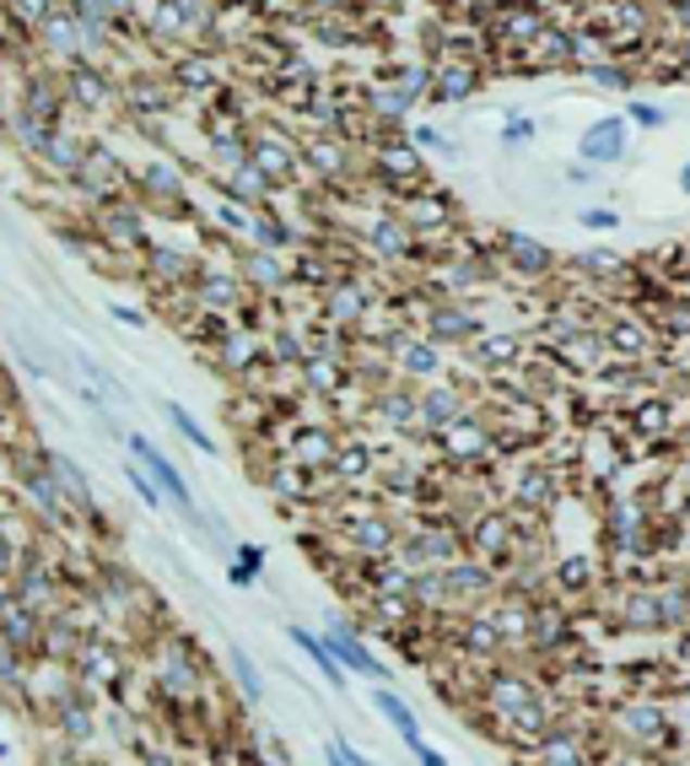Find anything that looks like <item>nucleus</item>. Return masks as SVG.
Here are the masks:
<instances>
[{
    "instance_id": "24",
    "label": "nucleus",
    "mask_w": 690,
    "mask_h": 766,
    "mask_svg": "<svg viewBox=\"0 0 690 766\" xmlns=\"http://www.w3.org/2000/svg\"><path fill=\"white\" fill-rule=\"evenodd\" d=\"M577 222H582V227H593V233H610V227H620V216H615L610 205H599V211H582Z\"/></svg>"
},
{
    "instance_id": "6",
    "label": "nucleus",
    "mask_w": 690,
    "mask_h": 766,
    "mask_svg": "<svg viewBox=\"0 0 690 766\" xmlns=\"http://www.w3.org/2000/svg\"><path fill=\"white\" fill-rule=\"evenodd\" d=\"M610 583V567L604 556H588V551H561L551 562V594L566 600V605H593V594Z\"/></svg>"
},
{
    "instance_id": "15",
    "label": "nucleus",
    "mask_w": 690,
    "mask_h": 766,
    "mask_svg": "<svg viewBox=\"0 0 690 766\" xmlns=\"http://www.w3.org/2000/svg\"><path fill=\"white\" fill-rule=\"evenodd\" d=\"M286 454H291L297 469L318 475V469H329V464H335V438H329L324 427H308V432H297V438H291V449H286Z\"/></svg>"
},
{
    "instance_id": "21",
    "label": "nucleus",
    "mask_w": 690,
    "mask_h": 766,
    "mask_svg": "<svg viewBox=\"0 0 690 766\" xmlns=\"http://www.w3.org/2000/svg\"><path fill=\"white\" fill-rule=\"evenodd\" d=\"M400 362H405V373H421V378L437 373V351H431L426 340H405V346H400Z\"/></svg>"
},
{
    "instance_id": "14",
    "label": "nucleus",
    "mask_w": 690,
    "mask_h": 766,
    "mask_svg": "<svg viewBox=\"0 0 690 766\" xmlns=\"http://www.w3.org/2000/svg\"><path fill=\"white\" fill-rule=\"evenodd\" d=\"M265 562H271V551L260 540H238L233 556H227V583L233 589H260L265 583Z\"/></svg>"
},
{
    "instance_id": "13",
    "label": "nucleus",
    "mask_w": 690,
    "mask_h": 766,
    "mask_svg": "<svg viewBox=\"0 0 690 766\" xmlns=\"http://www.w3.org/2000/svg\"><path fill=\"white\" fill-rule=\"evenodd\" d=\"M626 152V120H599L582 130V162L588 167H604V162H620Z\"/></svg>"
},
{
    "instance_id": "5",
    "label": "nucleus",
    "mask_w": 690,
    "mask_h": 766,
    "mask_svg": "<svg viewBox=\"0 0 690 766\" xmlns=\"http://www.w3.org/2000/svg\"><path fill=\"white\" fill-rule=\"evenodd\" d=\"M43 469H49V480L60 486V497L71 502L76 529H103V502H98V491H92L87 469L71 460V454H54V449H43Z\"/></svg>"
},
{
    "instance_id": "28",
    "label": "nucleus",
    "mask_w": 690,
    "mask_h": 766,
    "mask_svg": "<svg viewBox=\"0 0 690 766\" xmlns=\"http://www.w3.org/2000/svg\"><path fill=\"white\" fill-rule=\"evenodd\" d=\"M631 120H637V125H648V130H658V125H664V114H658L653 103H631Z\"/></svg>"
},
{
    "instance_id": "36",
    "label": "nucleus",
    "mask_w": 690,
    "mask_h": 766,
    "mask_svg": "<svg viewBox=\"0 0 690 766\" xmlns=\"http://www.w3.org/2000/svg\"><path fill=\"white\" fill-rule=\"evenodd\" d=\"M686 449H690V432H686Z\"/></svg>"
},
{
    "instance_id": "10",
    "label": "nucleus",
    "mask_w": 690,
    "mask_h": 766,
    "mask_svg": "<svg viewBox=\"0 0 690 766\" xmlns=\"http://www.w3.org/2000/svg\"><path fill=\"white\" fill-rule=\"evenodd\" d=\"M227 675H233V691H238V707H265V696H271V686H265V669H260V658L243 648V642H227Z\"/></svg>"
},
{
    "instance_id": "30",
    "label": "nucleus",
    "mask_w": 690,
    "mask_h": 766,
    "mask_svg": "<svg viewBox=\"0 0 690 766\" xmlns=\"http://www.w3.org/2000/svg\"><path fill=\"white\" fill-rule=\"evenodd\" d=\"M637 422H642V432H664V405H648Z\"/></svg>"
},
{
    "instance_id": "9",
    "label": "nucleus",
    "mask_w": 690,
    "mask_h": 766,
    "mask_svg": "<svg viewBox=\"0 0 690 766\" xmlns=\"http://www.w3.org/2000/svg\"><path fill=\"white\" fill-rule=\"evenodd\" d=\"M286 642H291V648H297V653H302V658H308V664L324 675V686H329V691H351V675H346V664L329 653V642L318 637V626L286 620Z\"/></svg>"
},
{
    "instance_id": "4",
    "label": "nucleus",
    "mask_w": 690,
    "mask_h": 766,
    "mask_svg": "<svg viewBox=\"0 0 690 766\" xmlns=\"http://www.w3.org/2000/svg\"><path fill=\"white\" fill-rule=\"evenodd\" d=\"M335 524H340V545L351 562H384V556H394V545L405 535V524H394L389 513H340Z\"/></svg>"
},
{
    "instance_id": "29",
    "label": "nucleus",
    "mask_w": 690,
    "mask_h": 766,
    "mask_svg": "<svg viewBox=\"0 0 690 766\" xmlns=\"http://www.w3.org/2000/svg\"><path fill=\"white\" fill-rule=\"evenodd\" d=\"M411 756H415V766H448V756H442V751H437V745H426V740H421V745H415Z\"/></svg>"
},
{
    "instance_id": "20",
    "label": "nucleus",
    "mask_w": 690,
    "mask_h": 766,
    "mask_svg": "<svg viewBox=\"0 0 690 766\" xmlns=\"http://www.w3.org/2000/svg\"><path fill=\"white\" fill-rule=\"evenodd\" d=\"M502 243L513 249V265H524V271H545V265H551V254H545L535 238H524V233H507Z\"/></svg>"
},
{
    "instance_id": "8",
    "label": "nucleus",
    "mask_w": 690,
    "mask_h": 766,
    "mask_svg": "<svg viewBox=\"0 0 690 766\" xmlns=\"http://www.w3.org/2000/svg\"><path fill=\"white\" fill-rule=\"evenodd\" d=\"M125 449H130V460H136L140 469L156 480V491L167 497V507H173V513H189V507H195V491H189L184 469L167 460V454H162V449H156L146 432H125Z\"/></svg>"
},
{
    "instance_id": "3",
    "label": "nucleus",
    "mask_w": 690,
    "mask_h": 766,
    "mask_svg": "<svg viewBox=\"0 0 690 766\" xmlns=\"http://www.w3.org/2000/svg\"><path fill=\"white\" fill-rule=\"evenodd\" d=\"M464 556L486 562L491 573H507L513 556H518V524L502 513V507H486L464 524Z\"/></svg>"
},
{
    "instance_id": "16",
    "label": "nucleus",
    "mask_w": 690,
    "mask_h": 766,
    "mask_svg": "<svg viewBox=\"0 0 690 766\" xmlns=\"http://www.w3.org/2000/svg\"><path fill=\"white\" fill-rule=\"evenodd\" d=\"M415 422L431 427V432L453 427V422H459V394H453V389H426V394L415 400Z\"/></svg>"
},
{
    "instance_id": "31",
    "label": "nucleus",
    "mask_w": 690,
    "mask_h": 766,
    "mask_svg": "<svg viewBox=\"0 0 690 766\" xmlns=\"http://www.w3.org/2000/svg\"><path fill=\"white\" fill-rule=\"evenodd\" d=\"M615 351H642V335L637 329H615Z\"/></svg>"
},
{
    "instance_id": "32",
    "label": "nucleus",
    "mask_w": 690,
    "mask_h": 766,
    "mask_svg": "<svg viewBox=\"0 0 690 766\" xmlns=\"http://www.w3.org/2000/svg\"><path fill=\"white\" fill-rule=\"evenodd\" d=\"M324 766H351L346 756H340V745H335V740H324Z\"/></svg>"
},
{
    "instance_id": "25",
    "label": "nucleus",
    "mask_w": 690,
    "mask_h": 766,
    "mask_svg": "<svg viewBox=\"0 0 690 766\" xmlns=\"http://www.w3.org/2000/svg\"><path fill=\"white\" fill-rule=\"evenodd\" d=\"M249 276H254L260 287H276V281H280L276 260H265V254H254V260H249Z\"/></svg>"
},
{
    "instance_id": "17",
    "label": "nucleus",
    "mask_w": 690,
    "mask_h": 766,
    "mask_svg": "<svg viewBox=\"0 0 690 766\" xmlns=\"http://www.w3.org/2000/svg\"><path fill=\"white\" fill-rule=\"evenodd\" d=\"M162 416L173 422V432H178V438H184L189 449H200V454H211V460L222 454V443H216V438H211V432H205V427L195 422V411H184L178 400H167V405H162Z\"/></svg>"
},
{
    "instance_id": "34",
    "label": "nucleus",
    "mask_w": 690,
    "mask_h": 766,
    "mask_svg": "<svg viewBox=\"0 0 690 766\" xmlns=\"http://www.w3.org/2000/svg\"><path fill=\"white\" fill-rule=\"evenodd\" d=\"M680 194H690V162L680 167Z\"/></svg>"
},
{
    "instance_id": "37",
    "label": "nucleus",
    "mask_w": 690,
    "mask_h": 766,
    "mask_svg": "<svg viewBox=\"0 0 690 766\" xmlns=\"http://www.w3.org/2000/svg\"><path fill=\"white\" fill-rule=\"evenodd\" d=\"M0 766H5V762H0Z\"/></svg>"
},
{
    "instance_id": "12",
    "label": "nucleus",
    "mask_w": 690,
    "mask_h": 766,
    "mask_svg": "<svg viewBox=\"0 0 690 766\" xmlns=\"http://www.w3.org/2000/svg\"><path fill=\"white\" fill-rule=\"evenodd\" d=\"M373 713H378V718H384V724L400 734V745H405V751H415V745L426 740V734H421V718H415V707L400 696V691H394V686H373Z\"/></svg>"
},
{
    "instance_id": "11",
    "label": "nucleus",
    "mask_w": 690,
    "mask_h": 766,
    "mask_svg": "<svg viewBox=\"0 0 690 766\" xmlns=\"http://www.w3.org/2000/svg\"><path fill=\"white\" fill-rule=\"evenodd\" d=\"M38 631H43V615L38 611H27V605H16V600L0 605V642H5L11 653H22L27 664L38 658Z\"/></svg>"
},
{
    "instance_id": "19",
    "label": "nucleus",
    "mask_w": 690,
    "mask_h": 766,
    "mask_svg": "<svg viewBox=\"0 0 690 766\" xmlns=\"http://www.w3.org/2000/svg\"><path fill=\"white\" fill-rule=\"evenodd\" d=\"M125 480H130V491L140 497V507H146V513H173V507H167V497L156 491V480H151L136 460H125Z\"/></svg>"
},
{
    "instance_id": "23",
    "label": "nucleus",
    "mask_w": 690,
    "mask_h": 766,
    "mask_svg": "<svg viewBox=\"0 0 690 766\" xmlns=\"http://www.w3.org/2000/svg\"><path fill=\"white\" fill-rule=\"evenodd\" d=\"M431 335H475V318H464V313H437Z\"/></svg>"
},
{
    "instance_id": "1",
    "label": "nucleus",
    "mask_w": 690,
    "mask_h": 766,
    "mask_svg": "<svg viewBox=\"0 0 690 766\" xmlns=\"http://www.w3.org/2000/svg\"><path fill=\"white\" fill-rule=\"evenodd\" d=\"M604 740H615L626 751H642V756H669V751L686 745L664 696H620L604 713Z\"/></svg>"
},
{
    "instance_id": "7",
    "label": "nucleus",
    "mask_w": 690,
    "mask_h": 766,
    "mask_svg": "<svg viewBox=\"0 0 690 766\" xmlns=\"http://www.w3.org/2000/svg\"><path fill=\"white\" fill-rule=\"evenodd\" d=\"M442 583H448V605H453V615L486 611V605L502 594V573H491V567L475 562V556L448 562V567H442Z\"/></svg>"
},
{
    "instance_id": "18",
    "label": "nucleus",
    "mask_w": 690,
    "mask_h": 766,
    "mask_svg": "<svg viewBox=\"0 0 690 766\" xmlns=\"http://www.w3.org/2000/svg\"><path fill=\"white\" fill-rule=\"evenodd\" d=\"M442 443H448V454H459V460H475L480 449H486V432L475 427V422H453V427H442Z\"/></svg>"
},
{
    "instance_id": "27",
    "label": "nucleus",
    "mask_w": 690,
    "mask_h": 766,
    "mask_svg": "<svg viewBox=\"0 0 690 766\" xmlns=\"http://www.w3.org/2000/svg\"><path fill=\"white\" fill-rule=\"evenodd\" d=\"M335 745H340V756H346V762H351V766H384V762H378V756H367V751H356V745H351V740H340V734H335Z\"/></svg>"
},
{
    "instance_id": "26",
    "label": "nucleus",
    "mask_w": 690,
    "mask_h": 766,
    "mask_svg": "<svg viewBox=\"0 0 690 766\" xmlns=\"http://www.w3.org/2000/svg\"><path fill=\"white\" fill-rule=\"evenodd\" d=\"M200 292H205V303H233V298H238V287H233V281H222V276H211Z\"/></svg>"
},
{
    "instance_id": "2",
    "label": "nucleus",
    "mask_w": 690,
    "mask_h": 766,
    "mask_svg": "<svg viewBox=\"0 0 690 766\" xmlns=\"http://www.w3.org/2000/svg\"><path fill=\"white\" fill-rule=\"evenodd\" d=\"M318 637L329 642V653L346 664V675L351 680H373V686H394V669L373 653V642H367V631L356 626V615H340V611H324V626H318Z\"/></svg>"
},
{
    "instance_id": "35",
    "label": "nucleus",
    "mask_w": 690,
    "mask_h": 766,
    "mask_svg": "<svg viewBox=\"0 0 690 766\" xmlns=\"http://www.w3.org/2000/svg\"><path fill=\"white\" fill-rule=\"evenodd\" d=\"M5 756H11V745H5V740H0V762H5Z\"/></svg>"
},
{
    "instance_id": "33",
    "label": "nucleus",
    "mask_w": 690,
    "mask_h": 766,
    "mask_svg": "<svg viewBox=\"0 0 690 766\" xmlns=\"http://www.w3.org/2000/svg\"><path fill=\"white\" fill-rule=\"evenodd\" d=\"M49 766H92V762H76V756H71L65 745H60V756H54V762H49Z\"/></svg>"
},
{
    "instance_id": "22",
    "label": "nucleus",
    "mask_w": 690,
    "mask_h": 766,
    "mask_svg": "<svg viewBox=\"0 0 690 766\" xmlns=\"http://www.w3.org/2000/svg\"><path fill=\"white\" fill-rule=\"evenodd\" d=\"M81 373H87V378L98 384V394H103V400H120V405H125V384H120L114 373H103V367H98L92 356H81Z\"/></svg>"
}]
</instances>
